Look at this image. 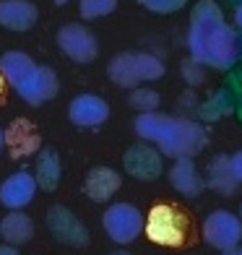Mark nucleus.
I'll use <instances>...</instances> for the list:
<instances>
[{"instance_id":"nucleus-1","label":"nucleus","mask_w":242,"mask_h":255,"mask_svg":"<svg viewBox=\"0 0 242 255\" xmlns=\"http://www.w3.org/2000/svg\"><path fill=\"white\" fill-rule=\"evenodd\" d=\"M188 52L214 71H232L237 65V31L224 21L216 0H198L190 10Z\"/></svg>"},{"instance_id":"nucleus-2","label":"nucleus","mask_w":242,"mask_h":255,"mask_svg":"<svg viewBox=\"0 0 242 255\" xmlns=\"http://www.w3.org/2000/svg\"><path fill=\"white\" fill-rule=\"evenodd\" d=\"M133 130L146 143L159 146V151L172 159H180V156L193 159L209 143L203 125H198L195 120L172 118V115H161V112H138Z\"/></svg>"},{"instance_id":"nucleus-3","label":"nucleus","mask_w":242,"mask_h":255,"mask_svg":"<svg viewBox=\"0 0 242 255\" xmlns=\"http://www.w3.org/2000/svg\"><path fill=\"white\" fill-rule=\"evenodd\" d=\"M107 76L122 89H135L143 81H159L164 76V63L151 52H120L110 60Z\"/></svg>"},{"instance_id":"nucleus-4","label":"nucleus","mask_w":242,"mask_h":255,"mask_svg":"<svg viewBox=\"0 0 242 255\" xmlns=\"http://www.w3.org/2000/svg\"><path fill=\"white\" fill-rule=\"evenodd\" d=\"M146 237L164 248H180L185 242V232H188V219L182 216L175 206L159 203L154 206L146 216Z\"/></svg>"},{"instance_id":"nucleus-5","label":"nucleus","mask_w":242,"mask_h":255,"mask_svg":"<svg viewBox=\"0 0 242 255\" xmlns=\"http://www.w3.org/2000/svg\"><path fill=\"white\" fill-rule=\"evenodd\" d=\"M102 227H105L107 237L118 245H130L133 240L141 237L146 227L143 214L138 211L133 203H112L102 214Z\"/></svg>"},{"instance_id":"nucleus-6","label":"nucleus","mask_w":242,"mask_h":255,"mask_svg":"<svg viewBox=\"0 0 242 255\" xmlns=\"http://www.w3.org/2000/svg\"><path fill=\"white\" fill-rule=\"evenodd\" d=\"M203 240L209 242L214 250H235L242 242V219L232 211H211L203 222Z\"/></svg>"},{"instance_id":"nucleus-7","label":"nucleus","mask_w":242,"mask_h":255,"mask_svg":"<svg viewBox=\"0 0 242 255\" xmlns=\"http://www.w3.org/2000/svg\"><path fill=\"white\" fill-rule=\"evenodd\" d=\"M47 229L50 235L68 248H86L89 245V229L81 219L65 206H52L47 211Z\"/></svg>"},{"instance_id":"nucleus-8","label":"nucleus","mask_w":242,"mask_h":255,"mask_svg":"<svg viewBox=\"0 0 242 255\" xmlns=\"http://www.w3.org/2000/svg\"><path fill=\"white\" fill-rule=\"evenodd\" d=\"M57 44H60V50L78 65L94 63V57L99 52L94 34H91L84 24H65L57 31Z\"/></svg>"},{"instance_id":"nucleus-9","label":"nucleus","mask_w":242,"mask_h":255,"mask_svg":"<svg viewBox=\"0 0 242 255\" xmlns=\"http://www.w3.org/2000/svg\"><path fill=\"white\" fill-rule=\"evenodd\" d=\"M37 177L29 169H18L10 177H5L0 182V206L8 208V211H21L26 208L34 195H37Z\"/></svg>"},{"instance_id":"nucleus-10","label":"nucleus","mask_w":242,"mask_h":255,"mask_svg":"<svg viewBox=\"0 0 242 255\" xmlns=\"http://www.w3.org/2000/svg\"><path fill=\"white\" fill-rule=\"evenodd\" d=\"M125 172L135 180H143V182H151V180H159L161 172H164V159L156 151L154 146H146V143H138V146H130L125 151Z\"/></svg>"},{"instance_id":"nucleus-11","label":"nucleus","mask_w":242,"mask_h":255,"mask_svg":"<svg viewBox=\"0 0 242 255\" xmlns=\"http://www.w3.org/2000/svg\"><path fill=\"white\" fill-rule=\"evenodd\" d=\"M57 89H60V84H57V76L52 68H44V65H37L34 71L21 81V84L16 86L18 97L24 99L26 104H31V107H39V104L50 102Z\"/></svg>"},{"instance_id":"nucleus-12","label":"nucleus","mask_w":242,"mask_h":255,"mask_svg":"<svg viewBox=\"0 0 242 255\" xmlns=\"http://www.w3.org/2000/svg\"><path fill=\"white\" fill-rule=\"evenodd\" d=\"M110 118V104L97 94H78L68 104V120L76 128H99Z\"/></svg>"},{"instance_id":"nucleus-13","label":"nucleus","mask_w":242,"mask_h":255,"mask_svg":"<svg viewBox=\"0 0 242 255\" xmlns=\"http://www.w3.org/2000/svg\"><path fill=\"white\" fill-rule=\"evenodd\" d=\"M39 18V10L29 0H0V26L10 31H29Z\"/></svg>"},{"instance_id":"nucleus-14","label":"nucleus","mask_w":242,"mask_h":255,"mask_svg":"<svg viewBox=\"0 0 242 255\" xmlns=\"http://www.w3.org/2000/svg\"><path fill=\"white\" fill-rule=\"evenodd\" d=\"M169 182L177 193H182L185 198H195L206 190V180L198 175L193 159L190 156H180L175 159V167L169 169Z\"/></svg>"},{"instance_id":"nucleus-15","label":"nucleus","mask_w":242,"mask_h":255,"mask_svg":"<svg viewBox=\"0 0 242 255\" xmlns=\"http://www.w3.org/2000/svg\"><path fill=\"white\" fill-rule=\"evenodd\" d=\"M118 190H120V175L112 167H94V169H89L86 182H84V193L94 203H107Z\"/></svg>"},{"instance_id":"nucleus-16","label":"nucleus","mask_w":242,"mask_h":255,"mask_svg":"<svg viewBox=\"0 0 242 255\" xmlns=\"http://www.w3.org/2000/svg\"><path fill=\"white\" fill-rule=\"evenodd\" d=\"M5 146H10V154L16 159L29 156L34 151H39V135L29 120H13L5 130Z\"/></svg>"},{"instance_id":"nucleus-17","label":"nucleus","mask_w":242,"mask_h":255,"mask_svg":"<svg viewBox=\"0 0 242 255\" xmlns=\"http://www.w3.org/2000/svg\"><path fill=\"white\" fill-rule=\"evenodd\" d=\"M0 237H3L8 245H26L34 237V222L24 214V211H8L0 219Z\"/></svg>"},{"instance_id":"nucleus-18","label":"nucleus","mask_w":242,"mask_h":255,"mask_svg":"<svg viewBox=\"0 0 242 255\" xmlns=\"http://www.w3.org/2000/svg\"><path fill=\"white\" fill-rule=\"evenodd\" d=\"M34 177H37V185H39L44 193L57 190L60 177H63V167H60V156H57L52 148H42V151H39Z\"/></svg>"},{"instance_id":"nucleus-19","label":"nucleus","mask_w":242,"mask_h":255,"mask_svg":"<svg viewBox=\"0 0 242 255\" xmlns=\"http://www.w3.org/2000/svg\"><path fill=\"white\" fill-rule=\"evenodd\" d=\"M34 68H37V63L21 50H8V52H3V57H0V73H3L5 84H10L13 89L34 71Z\"/></svg>"},{"instance_id":"nucleus-20","label":"nucleus","mask_w":242,"mask_h":255,"mask_svg":"<svg viewBox=\"0 0 242 255\" xmlns=\"http://www.w3.org/2000/svg\"><path fill=\"white\" fill-rule=\"evenodd\" d=\"M206 185H209L211 190H216L219 195H235L237 193L240 182L232 175V167H229V156L227 154H219V156L211 159L209 180H206Z\"/></svg>"},{"instance_id":"nucleus-21","label":"nucleus","mask_w":242,"mask_h":255,"mask_svg":"<svg viewBox=\"0 0 242 255\" xmlns=\"http://www.w3.org/2000/svg\"><path fill=\"white\" fill-rule=\"evenodd\" d=\"M235 112V97L232 91H216V94L211 99H206L201 107H198V115L206 120V123H214V120H222L224 115H232Z\"/></svg>"},{"instance_id":"nucleus-22","label":"nucleus","mask_w":242,"mask_h":255,"mask_svg":"<svg viewBox=\"0 0 242 255\" xmlns=\"http://www.w3.org/2000/svg\"><path fill=\"white\" fill-rule=\"evenodd\" d=\"M128 104H130L135 112H156L159 94H156L154 89H148V86H135V89H130Z\"/></svg>"},{"instance_id":"nucleus-23","label":"nucleus","mask_w":242,"mask_h":255,"mask_svg":"<svg viewBox=\"0 0 242 255\" xmlns=\"http://www.w3.org/2000/svg\"><path fill=\"white\" fill-rule=\"evenodd\" d=\"M115 8H118V0H81L78 13L84 21H94L102 16H110Z\"/></svg>"},{"instance_id":"nucleus-24","label":"nucleus","mask_w":242,"mask_h":255,"mask_svg":"<svg viewBox=\"0 0 242 255\" xmlns=\"http://www.w3.org/2000/svg\"><path fill=\"white\" fill-rule=\"evenodd\" d=\"M180 73H182V78H185V84H190V86H201V84H203V78H206V68H203L198 60L188 57V60H182Z\"/></svg>"},{"instance_id":"nucleus-25","label":"nucleus","mask_w":242,"mask_h":255,"mask_svg":"<svg viewBox=\"0 0 242 255\" xmlns=\"http://www.w3.org/2000/svg\"><path fill=\"white\" fill-rule=\"evenodd\" d=\"M141 3H143V8L154 10V13H175L188 0H141Z\"/></svg>"},{"instance_id":"nucleus-26","label":"nucleus","mask_w":242,"mask_h":255,"mask_svg":"<svg viewBox=\"0 0 242 255\" xmlns=\"http://www.w3.org/2000/svg\"><path fill=\"white\" fill-rule=\"evenodd\" d=\"M229 167H232V175H235V180H237V182H242V148H240L237 154L229 156Z\"/></svg>"},{"instance_id":"nucleus-27","label":"nucleus","mask_w":242,"mask_h":255,"mask_svg":"<svg viewBox=\"0 0 242 255\" xmlns=\"http://www.w3.org/2000/svg\"><path fill=\"white\" fill-rule=\"evenodd\" d=\"M0 255H21V253H18L16 245H8V242H3V245H0Z\"/></svg>"},{"instance_id":"nucleus-28","label":"nucleus","mask_w":242,"mask_h":255,"mask_svg":"<svg viewBox=\"0 0 242 255\" xmlns=\"http://www.w3.org/2000/svg\"><path fill=\"white\" fill-rule=\"evenodd\" d=\"M235 24H237V29L242 31V3L235 8Z\"/></svg>"},{"instance_id":"nucleus-29","label":"nucleus","mask_w":242,"mask_h":255,"mask_svg":"<svg viewBox=\"0 0 242 255\" xmlns=\"http://www.w3.org/2000/svg\"><path fill=\"white\" fill-rule=\"evenodd\" d=\"M242 60V31H237V63Z\"/></svg>"},{"instance_id":"nucleus-30","label":"nucleus","mask_w":242,"mask_h":255,"mask_svg":"<svg viewBox=\"0 0 242 255\" xmlns=\"http://www.w3.org/2000/svg\"><path fill=\"white\" fill-rule=\"evenodd\" d=\"M235 112H237V118L242 120V97H240V99H235Z\"/></svg>"},{"instance_id":"nucleus-31","label":"nucleus","mask_w":242,"mask_h":255,"mask_svg":"<svg viewBox=\"0 0 242 255\" xmlns=\"http://www.w3.org/2000/svg\"><path fill=\"white\" fill-rule=\"evenodd\" d=\"M3 146H5V130L0 128V154H3Z\"/></svg>"},{"instance_id":"nucleus-32","label":"nucleus","mask_w":242,"mask_h":255,"mask_svg":"<svg viewBox=\"0 0 242 255\" xmlns=\"http://www.w3.org/2000/svg\"><path fill=\"white\" fill-rule=\"evenodd\" d=\"M224 255H242V248H240V245H237V248H235V250H227V253H224Z\"/></svg>"},{"instance_id":"nucleus-33","label":"nucleus","mask_w":242,"mask_h":255,"mask_svg":"<svg viewBox=\"0 0 242 255\" xmlns=\"http://www.w3.org/2000/svg\"><path fill=\"white\" fill-rule=\"evenodd\" d=\"M52 3H55V5H65V3H68V0H52Z\"/></svg>"},{"instance_id":"nucleus-34","label":"nucleus","mask_w":242,"mask_h":255,"mask_svg":"<svg viewBox=\"0 0 242 255\" xmlns=\"http://www.w3.org/2000/svg\"><path fill=\"white\" fill-rule=\"evenodd\" d=\"M110 255H130V253H125V250H118V253H110Z\"/></svg>"},{"instance_id":"nucleus-35","label":"nucleus","mask_w":242,"mask_h":255,"mask_svg":"<svg viewBox=\"0 0 242 255\" xmlns=\"http://www.w3.org/2000/svg\"><path fill=\"white\" fill-rule=\"evenodd\" d=\"M229 3H232V5H235V8H237V5H240V3H242V0H229Z\"/></svg>"},{"instance_id":"nucleus-36","label":"nucleus","mask_w":242,"mask_h":255,"mask_svg":"<svg viewBox=\"0 0 242 255\" xmlns=\"http://www.w3.org/2000/svg\"><path fill=\"white\" fill-rule=\"evenodd\" d=\"M3 84H5V78H3V73H0V89H3Z\"/></svg>"},{"instance_id":"nucleus-37","label":"nucleus","mask_w":242,"mask_h":255,"mask_svg":"<svg viewBox=\"0 0 242 255\" xmlns=\"http://www.w3.org/2000/svg\"><path fill=\"white\" fill-rule=\"evenodd\" d=\"M240 219H242V206H240Z\"/></svg>"},{"instance_id":"nucleus-38","label":"nucleus","mask_w":242,"mask_h":255,"mask_svg":"<svg viewBox=\"0 0 242 255\" xmlns=\"http://www.w3.org/2000/svg\"><path fill=\"white\" fill-rule=\"evenodd\" d=\"M240 78H242V76H240Z\"/></svg>"}]
</instances>
